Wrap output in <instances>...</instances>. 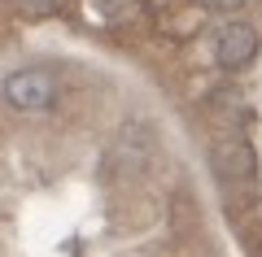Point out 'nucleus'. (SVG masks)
Segmentation results:
<instances>
[{
  "instance_id": "obj_1",
  "label": "nucleus",
  "mask_w": 262,
  "mask_h": 257,
  "mask_svg": "<svg viewBox=\"0 0 262 257\" xmlns=\"http://www.w3.org/2000/svg\"><path fill=\"white\" fill-rule=\"evenodd\" d=\"M5 101L22 113H39L57 101V79L39 65H27V70H13L5 79Z\"/></svg>"
},
{
  "instance_id": "obj_2",
  "label": "nucleus",
  "mask_w": 262,
  "mask_h": 257,
  "mask_svg": "<svg viewBox=\"0 0 262 257\" xmlns=\"http://www.w3.org/2000/svg\"><path fill=\"white\" fill-rule=\"evenodd\" d=\"M258 57V31L249 27V22H223V27L214 31V61L223 65V70H245V65Z\"/></svg>"
},
{
  "instance_id": "obj_3",
  "label": "nucleus",
  "mask_w": 262,
  "mask_h": 257,
  "mask_svg": "<svg viewBox=\"0 0 262 257\" xmlns=\"http://www.w3.org/2000/svg\"><path fill=\"white\" fill-rule=\"evenodd\" d=\"M210 166H214V175L223 179V183H245V179H253V148L245 144V139H219L214 153H210Z\"/></svg>"
},
{
  "instance_id": "obj_4",
  "label": "nucleus",
  "mask_w": 262,
  "mask_h": 257,
  "mask_svg": "<svg viewBox=\"0 0 262 257\" xmlns=\"http://www.w3.org/2000/svg\"><path fill=\"white\" fill-rule=\"evenodd\" d=\"M92 9L101 13L105 22H118V18H127V13L136 9V0H92Z\"/></svg>"
},
{
  "instance_id": "obj_5",
  "label": "nucleus",
  "mask_w": 262,
  "mask_h": 257,
  "mask_svg": "<svg viewBox=\"0 0 262 257\" xmlns=\"http://www.w3.org/2000/svg\"><path fill=\"white\" fill-rule=\"evenodd\" d=\"M18 5H22V9H31V13H53L61 0H18Z\"/></svg>"
},
{
  "instance_id": "obj_6",
  "label": "nucleus",
  "mask_w": 262,
  "mask_h": 257,
  "mask_svg": "<svg viewBox=\"0 0 262 257\" xmlns=\"http://www.w3.org/2000/svg\"><path fill=\"white\" fill-rule=\"evenodd\" d=\"M206 5H210V9H241V5H245V0H206Z\"/></svg>"
}]
</instances>
